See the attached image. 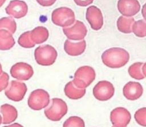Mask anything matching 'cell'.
I'll return each instance as SVG.
<instances>
[{"mask_svg": "<svg viewBox=\"0 0 146 127\" xmlns=\"http://www.w3.org/2000/svg\"><path fill=\"white\" fill-rule=\"evenodd\" d=\"M27 88L26 84L17 81H11L8 88L5 90L6 97L14 101H21L27 92Z\"/></svg>", "mask_w": 146, "mask_h": 127, "instance_id": "obj_8", "label": "cell"}, {"mask_svg": "<svg viewBox=\"0 0 146 127\" xmlns=\"http://www.w3.org/2000/svg\"><path fill=\"white\" fill-rule=\"evenodd\" d=\"M6 0H0V7L2 6V5L5 3Z\"/></svg>", "mask_w": 146, "mask_h": 127, "instance_id": "obj_32", "label": "cell"}, {"mask_svg": "<svg viewBox=\"0 0 146 127\" xmlns=\"http://www.w3.org/2000/svg\"><path fill=\"white\" fill-rule=\"evenodd\" d=\"M103 63L110 68H120L127 64L129 60V54L124 49L111 48L102 55Z\"/></svg>", "mask_w": 146, "mask_h": 127, "instance_id": "obj_1", "label": "cell"}, {"mask_svg": "<svg viewBox=\"0 0 146 127\" xmlns=\"http://www.w3.org/2000/svg\"><path fill=\"white\" fill-rule=\"evenodd\" d=\"M30 35V31L25 32L21 35L18 40V43L20 46L25 48H31L35 45L31 41Z\"/></svg>", "mask_w": 146, "mask_h": 127, "instance_id": "obj_25", "label": "cell"}, {"mask_svg": "<svg viewBox=\"0 0 146 127\" xmlns=\"http://www.w3.org/2000/svg\"><path fill=\"white\" fill-rule=\"evenodd\" d=\"M117 9L123 16L131 17L140 10V5L137 0H119Z\"/></svg>", "mask_w": 146, "mask_h": 127, "instance_id": "obj_14", "label": "cell"}, {"mask_svg": "<svg viewBox=\"0 0 146 127\" xmlns=\"http://www.w3.org/2000/svg\"><path fill=\"white\" fill-rule=\"evenodd\" d=\"M0 112L2 114V123L9 124L14 122L18 117L17 109L9 104H4L0 107Z\"/></svg>", "mask_w": 146, "mask_h": 127, "instance_id": "obj_17", "label": "cell"}, {"mask_svg": "<svg viewBox=\"0 0 146 127\" xmlns=\"http://www.w3.org/2000/svg\"><path fill=\"white\" fill-rule=\"evenodd\" d=\"M58 54L56 49L50 45L37 47L34 52L36 63L42 66H50L56 61Z\"/></svg>", "mask_w": 146, "mask_h": 127, "instance_id": "obj_4", "label": "cell"}, {"mask_svg": "<svg viewBox=\"0 0 146 127\" xmlns=\"http://www.w3.org/2000/svg\"><path fill=\"white\" fill-rule=\"evenodd\" d=\"M47 107L44 111V115L48 120L53 121L60 120L68 111L66 102L59 98H52L50 105Z\"/></svg>", "mask_w": 146, "mask_h": 127, "instance_id": "obj_2", "label": "cell"}, {"mask_svg": "<svg viewBox=\"0 0 146 127\" xmlns=\"http://www.w3.org/2000/svg\"><path fill=\"white\" fill-rule=\"evenodd\" d=\"M9 76L6 72H2L0 75V92L6 89L9 85Z\"/></svg>", "mask_w": 146, "mask_h": 127, "instance_id": "obj_28", "label": "cell"}, {"mask_svg": "<svg viewBox=\"0 0 146 127\" xmlns=\"http://www.w3.org/2000/svg\"><path fill=\"white\" fill-rule=\"evenodd\" d=\"M15 40L9 31L0 29V50H7L12 48L15 45Z\"/></svg>", "mask_w": 146, "mask_h": 127, "instance_id": "obj_20", "label": "cell"}, {"mask_svg": "<svg viewBox=\"0 0 146 127\" xmlns=\"http://www.w3.org/2000/svg\"><path fill=\"white\" fill-rule=\"evenodd\" d=\"M132 32L139 37L146 36V23L145 20H139L135 22L132 26Z\"/></svg>", "mask_w": 146, "mask_h": 127, "instance_id": "obj_24", "label": "cell"}, {"mask_svg": "<svg viewBox=\"0 0 146 127\" xmlns=\"http://www.w3.org/2000/svg\"><path fill=\"white\" fill-rule=\"evenodd\" d=\"M54 24L62 27L71 26L75 21L74 11L70 8L62 7L54 10L51 14Z\"/></svg>", "mask_w": 146, "mask_h": 127, "instance_id": "obj_5", "label": "cell"}, {"mask_svg": "<svg viewBox=\"0 0 146 127\" xmlns=\"http://www.w3.org/2000/svg\"><path fill=\"white\" fill-rule=\"evenodd\" d=\"M63 31L68 39L75 41L84 39L87 33L86 26L79 20H76L75 24L71 27L63 28Z\"/></svg>", "mask_w": 146, "mask_h": 127, "instance_id": "obj_11", "label": "cell"}, {"mask_svg": "<svg viewBox=\"0 0 146 127\" xmlns=\"http://www.w3.org/2000/svg\"><path fill=\"white\" fill-rule=\"evenodd\" d=\"M135 119L140 125L145 127L146 126V108H141L138 109L135 113Z\"/></svg>", "mask_w": 146, "mask_h": 127, "instance_id": "obj_27", "label": "cell"}, {"mask_svg": "<svg viewBox=\"0 0 146 127\" xmlns=\"http://www.w3.org/2000/svg\"><path fill=\"white\" fill-rule=\"evenodd\" d=\"M50 95L43 89H36L32 91L28 98L29 107L35 111H39L48 105Z\"/></svg>", "mask_w": 146, "mask_h": 127, "instance_id": "obj_6", "label": "cell"}, {"mask_svg": "<svg viewBox=\"0 0 146 127\" xmlns=\"http://www.w3.org/2000/svg\"><path fill=\"white\" fill-rule=\"evenodd\" d=\"M36 2L41 6L47 7L52 5L56 0H36Z\"/></svg>", "mask_w": 146, "mask_h": 127, "instance_id": "obj_29", "label": "cell"}, {"mask_svg": "<svg viewBox=\"0 0 146 127\" xmlns=\"http://www.w3.org/2000/svg\"><path fill=\"white\" fill-rule=\"evenodd\" d=\"M112 127H114V126H112Z\"/></svg>", "mask_w": 146, "mask_h": 127, "instance_id": "obj_35", "label": "cell"}, {"mask_svg": "<svg viewBox=\"0 0 146 127\" xmlns=\"http://www.w3.org/2000/svg\"><path fill=\"white\" fill-rule=\"evenodd\" d=\"M65 95L70 99L78 100L82 98L86 94V88H79L73 83L72 81L68 82L64 87Z\"/></svg>", "mask_w": 146, "mask_h": 127, "instance_id": "obj_19", "label": "cell"}, {"mask_svg": "<svg viewBox=\"0 0 146 127\" xmlns=\"http://www.w3.org/2000/svg\"><path fill=\"white\" fill-rule=\"evenodd\" d=\"M134 22L135 19L132 17L120 16L117 20V29L123 33H130L132 32V26Z\"/></svg>", "mask_w": 146, "mask_h": 127, "instance_id": "obj_22", "label": "cell"}, {"mask_svg": "<svg viewBox=\"0 0 146 127\" xmlns=\"http://www.w3.org/2000/svg\"><path fill=\"white\" fill-rule=\"evenodd\" d=\"M131 119L130 112L125 108L117 107L110 113V120L114 127H126Z\"/></svg>", "mask_w": 146, "mask_h": 127, "instance_id": "obj_9", "label": "cell"}, {"mask_svg": "<svg viewBox=\"0 0 146 127\" xmlns=\"http://www.w3.org/2000/svg\"><path fill=\"white\" fill-rule=\"evenodd\" d=\"M3 127H23L22 125H21L20 124L18 123H14L13 124L7 125V126H5Z\"/></svg>", "mask_w": 146, "mask_h": 127, "instance_id": "obj_31", "label": "cell"}, {"mask_svg": "<svg viewBox=\"0 0 146 127\" xmlns=\"http://www.w3.org/2000/svg\"><path fill=\"white\" fill-rule=\"evenodd\" d=\"M74 1L77 5L79 6H83V7H85L91 4L94 1V0H74Z\"/></svg>", "mask_w": 146, "mask_h": 127, "instance_id": "obj_30", "label": "cell"}, {"mask_svg": "<svg viewBox=\"0 0 146 127\" xmlns=\"http://www.w3.org/2000/svg\"><path fill=\"white\" fill-rule=\"evenodd\" d=\"M5 11L7 14L14 18L19 19L24 17L27 14L28 7L24 1L12 0L5 8Z\"/></svg>", "mask_w": 146, "mask_h": 127, "instance_id": "obj_12", "label": "cell"}, {"mask_svg": "<svg viewBox=\"0 0 146 127\" xmlns=\"http://www.w3.org/2000/svg\"><path fill=\"white\" fill-rule=\"evenodd\" d=\"M0 29H6L11 34L15 32L17 24L12 17H3L0 19Z\"/></svg>", "mask_w": 146, "mask_h": 127, "instance_id": "obj_23", "label": "cell"}, {"mask_svg": "<svg viewBox=\"0 0 146 127\" xmlns=\"http://www.w3.org/2000/svg\"><path fill=\"white\" fill-rule=\"evenodd\" d=\"M114 93V86L107 81H99L93 88V95L99 101L110 100L113 96Z\"/></svg>", "mask_w": 146, "mask_h": 127, "instance_id": "obj_7", "label": "cell"}, {"mask_svg": "<svg viewBox=\"0 0 146 127\" xmlns=\"http://www.w3.org/2000/svg\"><path fill=\"white\" fill-rule=\"evenodd\" d=\"M86 48V43L84 40L79 42H72L66 40L64 44V49L67 54L72 56H77L82 54Z\"/></svg>", "mask_w": 146, "mask_h": 127, "instance_id": "obj_16", "label": "cell"}, {"mask_svg": "<svg viewBox=\"0 0 146 127\" xmlns=\"http://www.w3.org/2000/svg\"><path fill=\"white\" fill-rule=\"evenodd\" d=\"M143 88L140 83L136 82H129L123 89L124 96L129 100H136L143 95Z\"/></svg>", "mask_w": 146, "mask_h": 127, "instance_id": "obj_15", "label": "cell"}, {"mask_svg": "<svg viewBox=\"0 0 146 127\" xmlns=\"http://www.w3.org/2000/svg\"><path fill=\"white\" fill-rule=\"evenodd\" d=\"M47 29L42 26H39L30 31V39L35 44H42L45 42L48 37Z\"/></svg>", "mask_w": 146, "mask_h": 127, "instance_id": "obj_18", "label": "cell"}, {"mask_svg": "<svg viewBox=\"0 0 146 127\" xmlns=\"http://www.w3.org/2000/svg\"><path fill=\"white\" fill-rule=\"evenodd\" d=\"M63 127H85L84 120L76 116H71L63 123Z\"/></svg>", "mask_w": 146, "mask_h": 127, "instance_id": "obj_26", "label": "cell"}, {"mask_svg": "<svg viewBox=\"0 0 146 127\" xmlns=\"http://www.w3.org/2000/svg\"><path fill=\"white\" fill-rule=\"evenodd\" d=\"M145 63L135 62L128 68L129 75L137 80L143 79L145 78Z\"/></svg>", "mask_w": 146, "mask_h": 127, "instance_id": "obj_21", "label": "cell"}, {"mask_svg": "<svg viewBox=\"0 0 146 127\" xmlns=\"http://www.w3.org/2000/svg\"><path fill=\"white\" fill-rule=\"evenodd\" d=\"M2 72H3L2 67V65H1V63H0V75H1V74L2 73Z\"/></svg>", "mask_w": 146, "mask_h": 127, "instance_id": "obj_33", "label": "cell"}, {"mask_svg": "<svg viewBox=\"0 0 146 127\" xmlns=\"http://www.w3.org/2000/svg\"><path fill=\"white\" fill-rule=\"evenodd\" d=\"M96 73L94 69L89 66L79 67L74 74V84L79 88H86L95 80Z\"/></svg>", "mask_w": 146, "mask_h": 127, "instance_id": "obj_3", "label": "cell"}, {"mask_svg": "<svg viewBox=\"0 0 146 127\" xmlns=\"http://www.w3.org/2000/svg\"><path fill=\"white\" fill-rule=\"evenodd\" d=\"M86 19L91 27L95 30H99L103 25V17L100 10L95 6L87 8L86 11Z\"/></svg>", "mask_w": 146, "mask_h": 127, "instance_id": "obj_13", "label": "cell"}, {"mask_svg": "<svg viewBox=\"0 0 146 127\" xmlns=\"http://www.w3.org/2000/svg\"><path fill=\"white\" fill-rule=\"evenodd\" d=\"M1 123H2V117H1V116L0 115V125L1 124Z\"/></svg>", "mask_w": 146, "mask_h": 127, "instance_id": "obj_34", "label": "cell"}, {"mask_svg": "<svg viewBox=\"0 0 146 127\" xmlns=\"http://www.w3.org/2000/svg\"><path fill=\"white\" fill-rule=\"evenodd\" d=\"M10 72L12 77L19 81H27L34 74L32 66L23 62H17L13 65Z\"/></svg>", "mask_w": 146, "mask_h": 127, "instance_id": "obj_10", "label": "cell"}]
</instances>
